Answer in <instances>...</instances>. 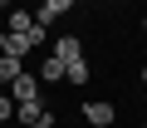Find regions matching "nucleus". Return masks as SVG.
Listing matches in <instances>:
<instances>
[{
    "label": "nucleus",
    "instance_id": "1",
    "mask_svg": "<svg viewBox=\"0 0 147 128\" xmlns=\"http://www.w3.org/2000/svg\"><path fill=\"white\" fill-rule=\"evenodd\" d=\"M84 123H88V128H113V123H118V108H113L108 99H93V103H84Z\"/></svg>",
    "mask_w": 147,
    "mask_h": 128
},
{
    "label": "nucleus",
    "instance_id": "2",
    "mask_svg": "<svg viewBox=\"0 0 147 128\" xmlns=\"http://www.w3.org/2000/svg\"><path fill=\"white\" fill-rule=\"evenodd\" d=\"M10 99H15V103H34V99H44V84H39V79L25 69V74L10 84Z\"/></svg>",
    "mask_w": 147,
    "mask_h": 128
},
{
    "label": "nucleus",
    "instance_id": "3",
    "mask_svg": "<svg viewBox=\"0 0 147 128\" xmlns=\"http://www.w3.org/2000/svg\"><path fill=\"white\" fill-rule=\"evenodd\" d=\"M54 59H84V35H59L54 39Z\"/></svg>",
    "mask_w": 147,
    "mask_h": 128
},
{
    "label": "nucleus",
    "instance_id": "4",
    "mask_svg": "<svg viewBox=\"0 0 147 128\" xmlns=\"http://www.w3.org/2000/svg\"><path fill=\"white\" fill-rule=\"evenodd\" d=\"M44 118H49L44 99H34V103H15V128H25V123H44Z\"/></svg>",
    "mask_w": 147,
    "mask_h": 128
},
{
    "label": "nucleus",
    "instance_id": "5",
    "mask_svg": "<svg viewBox=\"0 0 147 128\" xmlns=\"http://www.w3.org/2000/svg\"><path fill=\"white\" fill-rule=\"evenodd\" d=\"M69 10H74V0H44V5L34 10V25L49 30V20H59V15H69Z\"/></svg>",
    "mask_w": 147,
    "mask_h": 128
},
{
    "label": "nucleus",
    "instance_id": "6",
    "mask_svg": "<svg viewBox=\"0 0 147 128\" xmlns=\"http://www.w3.org/2000/svg\"><path fill=\"white\" fill-rule=\"evenodd\" d=\"M30 30H34V10L10 5V30H5V35H30Z\"/></svg>",
    "mask_w": 147,
    "mask_h": 128
},
{
    "label": "nucleus",
    "instance_id": "7",
    "mask_svg": "<svg viewBox=\"0 0 147 128\" xmlns=\"http://www.w3.org/2000/svg\"><path fill=\"white\" fill-rule=\"evenodd\" d=\"M20 74H25V59H20V54H0V84L10 89Z\"/></svg>",
    "mask_w": 147,
    "mask_h": 128
},
{
    "label": "nucleus",
    "instance_id": "8",
    "mask_svg": "<svg viewBox=\"0 0 147 128\" xmlns=\"http://www.w3.org/2000/svg\"><path fill=\"white\" fill-rule=\"evenodd\" d=\"M39 84H64V59H54V54H44V64H39V74H34Z\"/></svg>",
    "mask_w": 147,
    "mask_h": 128
},
{
    "label": "nucleus",
    "instance_id": "9",
    "mask_svg": "<svg viewBox=\"0 0 147 128\" xmlns=\"http://www.w3.org/2000/svg\"><path fill=\"white\" fill-rule=\"evenodd\" d=\"M64 84H88V59H69L64 64Z\"/></svg>",
    "mask_w": 147,
    "mask_h": 128
},
{
    "label": "nucleus",
    "instance_id": "10",
    "mask_svg": "<svg viewBox=\"0 0 147 128\" xmlns=\"http://www.w3.org/2000/svg\"><path fill=\"white\" fill-rule=\"evenodd\" d=\"M0 123H5V128L15 123V99H10V94H0Z\"/></svg>",
    "mask_w": 147,
    "mask_h": 128
},
{
    "label": "nucleus",
    "instance_id": "11",
    "mask_svg": "<svg viewBox=\"0 0 147 128\" xmlns=\"http://www.w3.org/2000/svg\"><path fill=\"white\" fill-rule=\"evenodd\" d=\"M49 123H54V118H44V123H25V128H49Z\"/></svg>",
    "mask_w": 147,
    "mask_h": 128
},
{
    "label": "nucleus",
    "instance_id": "12",
    "mask_svg": "<svg viewBox=\"0 0 147 128\" xmlns=\"http://www.w3.org/2000/svg\"><path fill=\"white\" fill-rule=\"evenodd\" d=\"M0 54H5V30H0Z\"/></svg>",
    "mask_w": 147,
    "mask_h": 128
},
{
    "label": "nucleus",
    "instance_id": "13",
    "mask_svg": "<svg viewBox=\"0 0 147 128\" xmlns=\"http://www.w3.org/2000/svg\"><path fill=\"white\" fill-rule=\"evenodd\" d=\"M142 84H147V69H142Z\"/></svg>",
    "mask_w": 147,
    "mask_h": 128
},
{
    "label": "nucleus",
    "instance_id": "14",
    "mask_svg": "<svg viewBox=\"0 0 147 128\" xmlns=\"http://www.w3.org/2000/svg\"><path fill=\"white\" fill-rule=\"evenodd\" d=\"M0 5H10V0H0Z\"/></svg>",
    "mask_w": 147,
    "mask_h": 128
},
{
    "label": "nucleus",
    "instance_id": "15",
    "mask_svg": "<svg viewBox=\"0 0 147 128\" xmlns=\"http://www.w3.org/2000/svg\"><path fill=\"white\" fill-rule=\"evenodd\" d=\"M0 128H5V123H0Z\"/></svg>",
    "mask_w": 147,
    "mask_h": 128
},
{
    "label": "nucleus",
    "instance_id": "16",
    "mask_svg": "<svg viewBox=\"0 0 147 128\" xmlns=\"http://www.w3.org/2000/svg\"><path fill=\"white\" fill-rule=\"evenodd\" d=\"M142 128H147V123H142Z\"/></svg>",
    "mask_w": 147,
    "mask_h": 128
}]
</instances>
